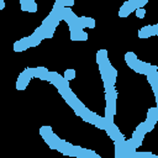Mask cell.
<instances>
[{
	"instance_id": "cell-19",
	"label": "cell",
	"mask_w": 158,
	"mask_h": 158,
	"mask_svg": "<svg viewBox=\"0 0 158 158\" xmlns=\"http://www.w3.org/2000/svg\"><path fill=\"white\" fill-rule=\"evenodd\" d=\"M137 59H138V58H137L136 53H133V52H127V53L125 54V60H126V63H127L128 67L132 65Z\"/></svg>"
},
{
	"instance_id": "cell-17",
	"label": "cell",
	"mask_w": 158,
	"mask_h": 158,
	"mask_svg": "<svg viewBox=\"0 0 158 158\" xmlns=\"http://www.w3.org/2000/svg\"><path fill=\"white\" fill-rule=\"evenodd\" d=\"M106 59H109L107 58V51L106 49H99L96 52V62H98V64L104 63Z\"/></svg>"
},
{
	"instance_id": "cell-3",
	"label": "cell",
	"mask_w": 158,
	"mask_h": 158,
	"mask_svg": "<svg viewBox=\"0 0 158 158\" xmlns=\"http://www.w3.org/2000/svg\"><path fill=\"white\" fill-rule=\"evenodd\" d=\"M96 153L93 149H86L79 146H74V157L77 158H93Z\"/></svg>"
},
{
	"instance_id": "cell-4",
	"label": "cell",
	"mask_w": 158,
	"mask_h": 158,
	"mask_svg": "<svg viewBox=\"0 0 158 158\" xmlns=\"http://www.w3.org/2000/svg\"><path fill=\"white\" fill-rule=\"evenodd\" d=\"M33 78H38V79H42V80L49 81V70L46 67L33 68Z\"/></svg>"
},
{
	"instance_id": "cell-25",
	"label": "cell",
	"mask_w": 158,
	"mask_h": 158,
	"mask_svg": "<svg viewBox=\"0 0 158 158\" xmlns=\"http://www.w3.org/2000/svg\"><path fill=\"white\" fill-rule=\"evenodd\" d=\"M51 133H53V131H52V127H51V126H42V127L40 128V135L42 136V138H43V137H46V136H49Z\"/></svg>"
},
{
	"instance_id": "cell-30",
	"label": "cell",
	"mask_w": 158,
	"mask_h": 158,
	"mask_svg": "<svg viewBox=\"0 0 158 158\" xmlns=\"http://www.w3.org/2000/svg\"><path fill=\"white\" fill-rule=\"evenodd\" d=\"M85 27L94 28V27H95V20L91 19V17H86V19H85Z\"/></svg>"
},
{
	"instance_id": "cell-14",
	"label": "cell",
	"mask_w": 158,
	"mask_h": 158,
	"mask_svg": "<svg viewBox=\"0 0 158 158\" xmlns=\"http://www.w3.org/2000/svg\"><path fill=\"white\" fill-rule=\"evenodd\" d=\"M143 138H144V136H143V135L138 133L137 131H133V133H132V137H131V141H132L133 146H135L136 148H138V147L142 144V141H143Z\"/></svg>"
},
{
	"instance_id": "cell-24",
	"label": "cell",
	"mask_w": 158,
	"mask_h": 158,
	"mask_svg": "<svg viewBox=\"0 0 158 158\" xmlns=\"http://www.w3.org/2000/svg\"><path fill=\"white\" fill-rule=\"evenodd\" d=\"M63 78H64L67 81L73 80V79L75 78V70H74V69H65V72H64V74H63Z\"/></svg>"
},
{
	"instance_id": "cell-8",
	"label": "cell",
	"mask_w": 158,
	"mask_h": 158,
	"mask_svg": "<svg viewBox=\"0 0 158 158\" xmlns=\"http://www.w3.org/2000/svg\"><path fill=\"white\" fill-rule=\"evenodd\" d=\"M70 40L72 41H86L88 40V33L84 30L70 31Z\"/></svg>"
},
{
	"instance_id": "cell-5",
	"label": "cell",
	"mask_w": 158,
	"mask_h": 158,
	"mask_svg": "<svg viewBox=\"0 0 158 158\" xmlns=\"http://www.w3.org/2000/svg\"><path fill=\"white\" fill-rule=\"evenodd\" d=\"M20 5H21L22 11H28V12H36L37 11V4L33 0H21Z\"/></svg>"
},
{
	"instance_id": "cell-36",
	"label": "cell",
	"mask_w": 158,
	"mask_h": 158,
	"mask_svg": "<svg viewBox=\"0 0 158 158\" xmlns=\"http://www.w3.org/2000/svg\"><path fill=\"white\" fill-rule=\"evenodd\" d=\"M93 158H101V157H100V156H98V154H95V156H94Z\"/></svg>"
},
{
	"instance_id": "cell-18",
	"label": "cell",
	"mask_w": 158,
	"mask_h": 158,
	"mask_svg": "<svg viewBox=\"0 0 158 158\" xmlns=\"http://www.w3.org/2000/svg\"><path fill=\"white\" fill-rule=\"evenodd\" d=\"M20 75H21L25 80H27V81L30 83V80L33 78V68H26V69H23V70L20 73Z\"/></svg>"
},
{
	"instance_id": "cell-32",
	"label": "cell",
	"mask_w": 158,
	"mask_h": 158,
	"mask_svg": "<svg viewBox=\"0 0 158 158\" xmlns=\"http://www.w3.org/2000/svg\"><path fill=\"white\" fill-rule=\"evenodd\" d=\"M63 7H70L74 5V0H62Z\"/></svg>"
},
{
	"instance_id": "cell-9",
	"label": "cell",
	"mask_w": 158,
	"mask_h": 158,
	"mask_svg": "<svg viewBox=\"0 0 158 158\" xmlns=\"http://www.w3.org/2000/svg\"><path fill=\"white\" fill-rule=\"evenodd\" d=\"M63 80H64V78H63L59 73H57V72H49V81H51L56 88H59V86L62 85Z\"/></svg>"
},
{
	"instance_id": "cell-11",
	"label": "cell",
	"mask_w": 158,
	"mask_h": 158,
	"mask_svg": "<svg viewBox=\"0 0 158 158\" xmlns=\"http://www.w3.org/2000/svg\"><path fill=\"white\" fill-rule=\"evenodd\" d=\"M147 122L152 123V125H156L157 121H158V109L157 107H151L148 109V112H147Z\"/></svg>"
},
{
	"instance_id": "cell-10",
	"label": "cell",
	"mask_w": 158,
	"mask_h": 158,
	"mask_svg": "<svg viewBox=\"0 0 158 158\" xmlns=\"http://www.w3.org/2000/svg\"><path fill=\"white\" fill-rule=\"evenodd\" d=\"M43 139H44V142L49 146V148H52V149H56V147H57V144H58V142H59V137L53 132V133H51L49 136H46V137H43Z\"/></svg>"
},
{
	"instance_id": "cell-31",
	"label": "cell",
	"mask_w": 158,
	"mask_h": 158,
	"mask_svg": "<svg viewBox=\"0 0 158 158\" xmlns=\"http://www.w3.org/2000/svg\"><path fill=\"white\" fill-rule=\"evenodd\" d=\"M135 12H136V16L138 19H143L144 15H146V10L144 9H137V10H135Z\"/></svg>"
},
{
	"instance_id": "cell-7",
	"label": "cell",
	"mask_w": 158,
	"mask_h": 158,
	"mask_svg": "<svg viewBox=\"0 0 158 158\" xmlns=\"http://www.w3.org/2000/svg\"><path fill=\"white\" fill-rule=\"evenodd\" d=\"M105 131H106V133L110 136V138H111L112 141H116L117 137L121 135V131L118 130V127H117L115 123H110V125L105 128Z\"/></svg>"
},
{
	"instance_id": "cell-22",
	"label": "cell",
	"mask_w": 158,
	"mask_h": 158,
	"mask_svg": "<svg viewBox=\"0 0 158 158\" xmlns=\"http://www.w3.org/2000/svg\"><path fill=\"white\" fill-rule=\"evenodd\" d=\"M27 84H28V81L25 80L21 75H19L17 81H16V89H17V90H25L26 86H27Z\"/></svg>"
},
{
	"instance_id": "cell-23",
	"label": "cell",
	"mask_w": 158,
	"mask_h": 158,
	"mask_svg": "<svg viewBox=\"0 0 158 158\" xmlns=\"http://www.w3.org/2000/svg\"><path fill=\"white\" fill-rule=\"evenodd\" d=\"M122 6H125L130 12H132V11H135L137 7H136V0H128V1H125L123 4H122Z\"/></svg>"
},
{
	"instance_id": "cell-20",
	"label": "cell",
	"mask_w": 158,
	"mask_h": 158,
	"mask_svg": "<svg viewBox=\"0 0 158 158\" xmlns=\"http://www.w3.org/2000/svg\"><path fill=\"white\" fill-rule=\"evenodd\" d=\"M93 125L96 126L98 128H101V130H105V118L104 117H100L99 115H96L93 120Z\"/></svg>"
},
{
	"instance_id": "cell-29",
	"label": "cell",
	"mask_w": 158,
	"mask_h": 158,
	"mask_svg": "<svg viewBox=\"0 0 158 158\" xmlns=\"http://www.w3.org/2000/svg\"><path fill=\"white\" fill-rule=\"evenodd\" d=\"M131 12L125 7V6H121L120 7V10H118V16L120 17H126V16H128Z\"/></svg>"
},
{
	"instance_id": "cell-12",
	"label": "cell",
	"mask_w": 158,
	"mask_h": 158,
	"mask_svg": "<svg viewBox=\"0 0 158 158\" xmlns=\"http://www.w3.org/2000/svg\"><path fill=\"white\" fill-rule=\"evenodd\" d=\"M72 109H73V111H74V114L77 115V116H81V114H83V111L85 110V105L78 99L73 105H72Z\"/></svg>"
},
{
	"instance_id": "cell-16",
	"label": "cell",
	"mask_w": 158,
	"mask_h": 158,
	"mask_svg": "<svg viewBox=\"0 0 158 158\" xmlns=\"http://www.w3.org/2000/svg\"><path fill=\"white\" fill-rule=\"evenodd\" d=\"M62 98H63V99L65 100V102H67V104H68V105H69L70 107H72V105H73V104H74V102H75V101L78 100L77 95H75V94H74V93H73L72 90H70L69 93H67V94H65L64 96H62Z\"/></svg>"
},
{
	"instance_id": "cell-35",
	"label": "cell",
	"mask_w": 158,
	"mask_h": 158,
	"mask_svg": "<svg viewBox=\"0 0 158 158\" xmlns=\"http://www.w3.org/2000/svg\"><path fill=\"white\" fill-rule=\"evenodd\" d=\"M149 158H158V156H156V154H153V153H152V156H151Z\"/></svg>"
},
{
	"instance_id": "cell-33",
	"label": "cell",
	"mask_w": 158,
	"mask_h": 158,
	"mask_svg": "<svg viewBox=\"0 0 158 158\" xmlns=\"http://www.w3.org/2000/svg\"><path fill=\"white\" fill-rule=\"evenodd\" d=\"M158 35V25H152V36Z\"/></svg>"
},
{
	"instance_id": "cell-1",
	"label": "cell",
	"mask_w": 158,
	"mask_h": 158,
	"mask_svg": "<svg viewBox=\"0 0 158 158\" xmlns=\"http://www.w3.org/2000/svg\"><path fill=\"white\" fill-rule=\"evenodd\" d=\"M116 99L117 93L114 86L105 89V100H106V109H109L114 115L116 114Z\"/></svg>"
},
{
	"instance_id": "cell-28",
	"label": "cell",
	"mask_w": 158,
	"mask_h": 158,
	"mask_svg": "<svg viewBox=\"0 0 158 158\" xmlns=\"http://www.w3.org/2000/svg\"><path fill=\"white\" fill-rule=\"evenodd\" d=\"M104 118H105L107 122L112 123V122H114V114H112L109 109H105V116H104Z\"/></svg>"
},
{
	"instance_id": "cell-15",
	"label": "cell",
	"mask_w": 158,
	"mask_h": 158,
	"mask_svg": "<svg viewBox=\"0 0 158 158\" xmlns=\"http://www.w3.org/2000/svg\"><path fill=\"white\" fill-rule=\"evenodd\" d=\"M152 36V25H148V26H143L139 32H138V37L139 38H148Z\"/></svg>"
},
{
	"instance_id": "cell-26",
	"label": "cell",
	"mask_w": 158,
	"mask_h": 158,
	"mask_svg": "<svg viewBox=\"0 0 158 158\" xmlns=\"http://www.w3.org/2000/svg\"><path fill=\"white\" fill-rule=\"evenodd\" d=\"M152 156V153L151 152H135L133 154H132V157L131 158H149Z\"/></svg>"
},
{
	"instance_id": "cell-6",
	"label": "cell",
	"mask_w": 158,
	"mask_h": 158,
	"mask_svg": "<svg viewBox=\"0 0 158 158\" xmlns=\"http://www.w3.org/2000/svg\"><path fill=\"white\" fill-rule=\"evenodd\" d=\"M27 48H30V46H28V37H23V38H21V40H19V41H16L14 43V51L15 52H23Z\"/></svg>"
},
{
	"instance_id": "cell-27",
	"label": "cell",
	"mask_w": 158,
	"mask_h": 158,
	"mask_svg": "<svg viewBox=\"0 0 158 158\" xmlns=\"http://www.w3.org/2000/svg\"><path fill=\"white\" fill-rule=\"evenodd\" d=\"M135 131H137L138 133H141V135H146L147 133V127H146V122H141L137 127H136V130Z\"/></svg>"
},
{
	"instance_id": "cell-34",
	"label": "cell",
	"mask_w": 158,
	"mask_h": 158,
	"mask_svg": "<svg viewBox=\"0 0 158 158\" xmlns=\"http://www.w3.org/2000/svg\"><path fill=\"white\" fill-rule=\"evenodd\" d=\"M5 7V1L4 0H0V10H2Z\"/></svg>"
},
{
	"instance_id": "cell-21",
	"label": "cell",
	"mask_w": 158,
	"mask_h": 158,
	"mask_svg": "<svg viewBox=\"0 0 158 158\" xmlns=\"http://www.w3.org/2000/svg\"><path fill=\"white\" fill-rule=\"evenodd\" d=\"M42 26V25H41ZM43 28V37L44 38H52L53 35H54V31L56 28L54 27H49V26H42Z\"/></svg>"
},
{
	"instance_id": "cell-2",
	"label": "cell",
	"mask_w": 158,
	"mask_h": 158,
	"mask_svg": "<svg viewBox=\"0 0 158 158\" xmlns=\"http://www.w3.org/2000/svg\"><path fill=\"white\" fill-rule=\"evenodd\" d=\"M56 149H57L58 152H60L62 154H64V156L74 157V146H73L72 143H69V142L62 139V138L59 139V142H58Z\"/></svg>"
},
{
	"instance_id": "cell-13",
	"label": "cell",
	"mask_w": 158,
	"mask_h": 158,
	"mask_svg": "<svg viewBox=\"0 0 158 158\" xmlns=\"http://www.w3.org/2000/svg\"><path fill=\"white\" fill-rule=\"evenodd\" d=\"M98 114H95V112H93L91 110H89L88 107H85V110L83 111V114H81V118L85 121V122H89V123H93V120H94V117L96 116Z\"/></svg>"
}]
</instances>
